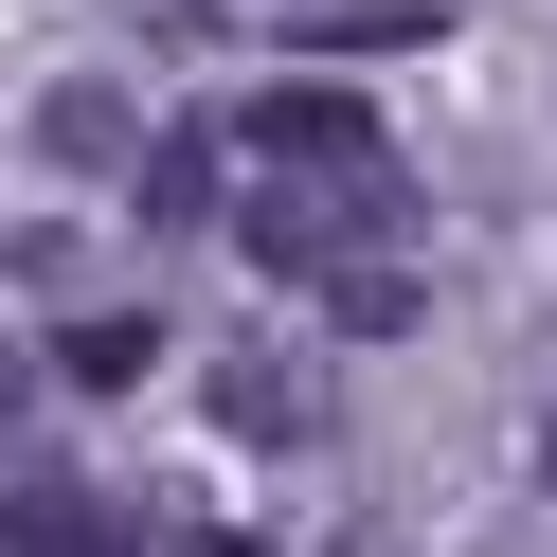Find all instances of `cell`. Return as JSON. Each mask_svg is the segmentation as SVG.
Segmentation results:
<instances>
[{
	"mask_svg": "<svg viewBox=\"0 0 557 557\" xmlns=\"http://www.w3.org/2000/svg\"><path fill=\"white\" fill-rule=\"evenodd\" d=\"M234 145L288 162V181H377V162H396V145H377V109H360V90H324V73L252 90V109H234Z\"/></svg>",
	"mask_w": 557,
	"mask_h": 557,
	"instance_id": "7a4b0ae2",
	"label": "cell"
},
{
	"mask_svg": "<svg viewBox=\"0 0 557 557\" xmlns=\"http://www.w3.org/2000/svg\"><path fill=\"white\" fill-rule=\"evenodd\" d=\"M324 324H342V342H396V324H413V252H396V270H342Z\"/></svg>",
	"mask_w": 557,
	"mask_h": 557,
	"instance_id": "ba28073f",
	"label": "cell"
},
{
	"mask_svg": "<svg viewBox=\"0 0 557 557\" xmlns=\"http://www.w3.org/2000/svg\"><path fill=\"white\" fill-rule=\"evenodd\" d=\"M37 162H54V181H145V126H126V90H37Z\"/></svg>",
	"mask_w": 557,
	"mask_h": 557,
	"instance_id": "5b68a950",
	"label": "cell"
},
{
	"mask_svg": "<svg viewBox=\"0 0 557 557\" xmlns=\"http://www.w3.org/2000/svg\"><path fill=\"white\" fill-rule=\"evenodd\" d=\"M540 485H557V413H540Z\"/></svg>",
	"mask_w": 557,
	"mask_h": 557,
	"instance_id": "30bf717a",
	"label": "cell"
},
{
	"mask_svg": "<svg viewBox=\"0 0 557 557\" xmlns=\"http://www.w3.org/2000/svg\"><path fill=\"white\" fill-rule=\"evenodd\" d=\"M324 413H342V377L306 360V342H234V360H216V432H252V449H324Z\"/></svg>",
	"mask_w": 557,
	"mask_h": 557,
	"instance_id": "3957f363",
	"label": "cell"
},
{
	"mask_svg": "<svg viewBox=\"0 0 557 557\" xmlns=\"http://www.w3.org/2000/svg\"><path fill=\"white\" fill-rule=\"evenodd\" d=\"M145 360H162V324H145V306H90V324L54 342V377H73V396H126Z\"/></svg>",
	"mask_w": 557,
	"mask_h": 557,
	"instance_id": "52a82bcc",
	"label": "cell"
},
{
	"mask_svg": "<svg viewBox=\"0 0 557 557\" xmlns=\"http://www.w3.org/2000/svg\"><path fill=\"white\" fill-rule=\"evenodd\" d=\"M0 557H145V521L109 485H73V468H18L0 485Z\"/></svg>",
	"mask_w": 557,
	"mask_h": 557,
	"instance_id": "277c9868",
	"label": "cell"
},
{
	"mask_svg": "<svg viewBox=\"0 0 557 557\" xmlns=\"http://www.w3.org/2000/svg\"><path fill=\"white\" fill-rule=\"evenodd\" d=\"M18 413H37V360H0V432H18Z\"/></svg>",
	"mask_w": 557,
	"mask_h": 557,
	"instance_id": "9c48e42d",
	"label": "cell"
},
{
	"mask_svg": "<svg viewBox=\"0 0 557 557\" xmlns=\"http://www.w3.org/2000/svg\"><path fill=\"white\" fill-rule=\"evenodd\" d=\"M234 252H252V270H306V288H342V270H396V252H413V162H377V181L234 198Z\"/></svg>",
	"mask_w": 557,
	"mask_h": 557,
	"instance_id": "6da1fadb",
	"label": "cell"
},
{
	"mask_svg": "<svg viewBox=\"0 0 557 557\" xmlns=\"http://www.w3.org/2000/svg\"><path fill=\"white\" fill-rule=\"evenodd\" d=\"M216 126H162V145H145V181H126V216H145V234H198V216H216Z\"/></svg>",
	"mask_w": 557,
	"mask_h": 557,
	"instance_id": "8992f818",
	"label": "cell"
}]
</instances>
